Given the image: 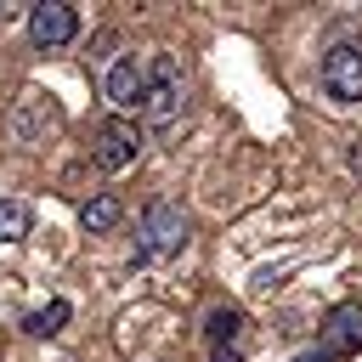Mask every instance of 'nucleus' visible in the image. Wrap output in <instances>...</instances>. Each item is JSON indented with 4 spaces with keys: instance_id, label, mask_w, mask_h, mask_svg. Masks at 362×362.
Here are the masks:
<instances>
[{
    "instance_id": "obj_1",
    "label": "nucleus",
    "mask_w": 362,
    "mask_h": 362,
    "mask_svg": "<svg viewBox=\"0 0 362 362\" xmlns=\"http://www.w3.org/2000/svg\"><path fill=\"white\" fill-rule=\"evenodd\" d=\"M187 232H192L187 209H181L175 198H153V204L141 209V260H164V255H175V249L187 243Z\"/></svg>"
},
{
    "instance_id": "obj_2",
    "label": "nucleus",
    "mask_w": 362,
    "mask_h": 362,
    "mask_svg": "<svg viewBox=\"0 0 362 362\" xmlns=\"http://www.w3.org/2000/svg\"><path fill=\"white\" fill-rule=\"evenodd\" d=\"M181 68H175V57H153V68H147V85H141V113H147V124L153 130H170L175 124V113H181Z\"/></svg>"
},
{
    "instance_id": "obj_3",
    "label": "nucleus",
    "mask_w": 362,
    "mask_h": 362,
    "mask_svg": "<svg viewBox=\"0 0 362 362\" xmlns=\"http://www.w3.org/2000/svg\"><path fill=\"white\" fill-rule=\"evenodd\" d=\"M136 153H141V130H136V119H102L96 124V136H90V158H96V170H130L136 164Z\"/></svg>"
},
{
    "instance_id": "obj_4",
    "label": "nucleus",
    "mask_w": 362,
    "mask_h": 362,
    "mask_svg": "<svg viewBox=\"0 0 362 362\" xmlns=\"http://www.w3.org/2000/svg\"><path fill=\"white\" fill-rule=\"evenodd\" d=\"M317 79H322L328 102H362V45H345V40L328 45Z\"/></svg>"
},
{
    "instance_id": "obj_5",
    "label": "nucleus",
    "mask_w": 362,
    "mask_h": 362,
    "mask_svg": "<svg viewBox=\"0 0 362 362\" xmlns=\"http://www.w3.org/2000/svg\"><path fill=\"white\" fill-rule=\"evenodd\" d=\"M74 34H79V11H74V6H62V0L28 6V40H34L40 51H57V45H68Z\"/></svg>"
},
{
    "instance_id": "obj_6",
    "label": "nucleus",
    "mask_w": 362,
    "mask_h": 362,
    "mask_svg": "<svg viewBox=\"0 0 362 362\" xmlns=\"http://www.w3.org/2000/svg\"><path fill=\"white\" fill-rule=\"evenodd\" d=\"M362 351V300H339L322 317V356H356Z\"/></svg>"
},
{
    "instance_id": "obj_7",
    "label": "nucleus",
    "mask_w": 362,
    "mask_h": 362,
    "mask_svg": "<svg viewBox=\"0 0 362 362\" xmlns=\"http://www.w3.org/2000/svg\"><path fill=\"white\" fill-rule=\"evenodd\" d=\"M141 85H147V74L136 68V57H113V68H107V102L119 107V119L130 107H141Z\"/></svg>"
},
{
    "instance_id": "obj_8",
    "label": "nucleus",
    "mask_w": 362,
    "mask_h": 362,
    "mask_svg": "<svg viewBox=\"0 0 362 362\" xmlns=\"http://www.w3.org/2000/svg\"><path fill=\"white\" fill-rule=\"evenodd\" d=\"M119 221H124V204H119L113 192H96V198L79 209V226H85V232H113Z\"/></svg>"
},
{
    "instance_id": "obj_9",
    "label": "nucleus",
    "mask_w": 362,
    "mask_h": 362,
    "mask_svg": "<svg viewBox=\"0 0 362 362\" xmlns=\"http://www.w3.org/2000/svg\"><path fill=\"white\" fill-rule=\"evenodd\" d=\"M51 124H57L51 96H23V107H17V136H40V130H51Z\"/></svg>"
},
{
    "instance_id": "obj_10",
    "label": "nucleus",
    "mask_w": 362,
    "mask_h": 362,
    "mask_svg": "<svg viewBox=\"0 0 362 362\" xmlns=\"http://www.w3.org/2000/svg\"><path fill=\"white\" fill-rule=\"evenodd\" d=\"M74 317V305L68 300H51V305H40V311H28L23 317V334H34V339H45V334H62V322Z\"/></svg>"
},
{
    "instance_id": "obj_11",
    "label": "nucleus",
    "mask_w": 362,
    "mask_h": 362,
    "mask_svg": "<svg viewBox=\"0 0 362 362\" xmlns=\"http://www.w3.org/2000/svg\"><path fill=\"white\" fill-rule=\"evenodd\" d=\"M204 334L215 339V351H221V345H232V339L243 334V311H238V305H215V311L204 317Z\"/></svg>"
},
{
    "instance_id": "obj_12",
    "label": "nucleus",
    "mask_w": 362,
    "mask_h": 362,
    "mask_svg": "<svg viewBox=\"0 0 362 362\" xmlns=\"http://www.w3.org/2000/svg\"><path fill=\"white\" fill-rule=\"evenodd\" d=\"M28 226H34L28 204H17V198H0V243H23V238H28Z\"/></svg>"
},
{
    "instance_id": "obj_13",
    "label": "nucleus",
    "mask_w": 362,
    "mask_h": 362,
    "mask_svg": "<svg viewBox=\"0 0 362 362\" xmlns=\"http://www.w3.org/2000/svg\"><path fill=\"white\" fill-rule=\"evenodd\" d=\"M209 362H243V356H238V345H221V351H209Z\"/></svg>"
},
{
    "instance_id": "obj_14",
    "label": "nucleus",
    "mask_w": 362,
    "mask_h": 362,
    "mask_svg": "<svg viewBox=\"0 0 362 362\" xmlns=\"http://www.w3.org/2000/svg\"><path fill=\"white\" fill-rule=\"evenodd\" d=\"M17 11H28V6H6V0H0V23H11Z\"/></svg>"
},
{
    "instance_id": "obj_15",
    "label": "nucleus",
    "mask_w": 362,
    "mask_h": 362,
    "mask_svg": "<svg viewBox=\"0 0 362 362\" xmlns=\"http://www.w3.org/2000/svg\"><path fill=\"white\" fill-rule=\"evenodd\" d=\"M288 362H328V356H317V351H300V356H288Z\"/></svg>"
}]
</instances>
